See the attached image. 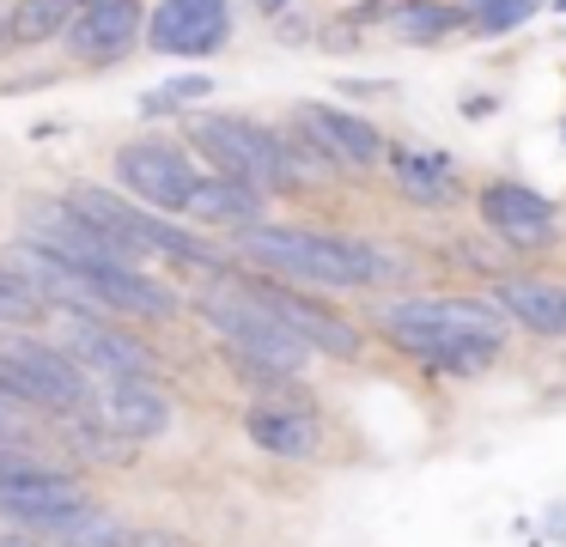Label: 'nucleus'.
<instances>
[{"label":"nucleus","mask_w":566,"mask_h":547,"mask_svg":"<svg viewBox=\"0 0 566 547\" xmlns=\"http://www.w3.org/2000/svg\"><path fill=\"white\" fill-rule=\"evenodd\" d=\"M62 340H67V359L80 371H98V377H159V359L153 347H140L128 328H111L104 316L92 311H67L62 316Z\"/></svg>","instance_id":"8"},{"label":"nucleus","mask_w":566,"mask_h":547,"mask_svg":"<svg viewBox=\"0 0 566 547\" xmlns=\"http://www.w3.org/2000/svg\"><path fill=\"white\" fill-rule=\"evenodd\" d=\"M196 177L201 170L189 165V152L171 140H128L123 152H116V182H123V194L140 207H153V213H184Z\"/></svg>","instance_id":"6"},{"label":"nucleus","mask_w":566,"mask_h":547,"mask_svg":"<svg viewBox=\"0 0 566 547\" xmlns=\"http://www.w3.org/2000/svg\"><path fill=\"white\" fill-rule=\"evenodd\" d=\"M536 7H542V0H475V31H488V36L517 31Z\"/></svg>","instance_id":"22"},{"label":"nucleus","mask_w":566,"mask_h":547,"mask_svg":"<svg viewBox=\"0 0 566 547\" xmlns=\"http://www.w3.org/2000/svg\"><path fill=\"white\" fill-rule=\"evenodd\" d=\"M74 12H80L74 0H19L7 12V31H13V43H50L74 24Z\"/></svg>","instance_id":"20"},{"label":"nucleus","mask_w":566,"mask_h":547,"mask_svg":"<svg viewBox=\"0 0 566 547\" xmlns=\"http://www.w3.org/2000/svg\"><path fill=\"white\" fill-rule=\"evenodd\" d=\"M262 207H269V194L250 189V182H238V177H196V189H189L184 213L208 219V225L244 231V225H256V219H262Z\"/></svg>","instance_id":"17"},{"label":"nucleus","mask_w":566,"mask_h":547,"mask_svg":"<svg viewBox=\"0 0 566 547\" xmlns=\"http://www.w3.org/2000/svg\"><path fill=\"white\" fill-rule=\"evenodd\" d=\"M542 523H548V535H554V541H566V498H554V505H548V517H542Z\"/></svg>","instance_id":"27"},{"label":"nucleus","mask_w":566,"mask_h":547,"mask_svg":"<svg viewBox=\"0 0 566 547\" xmlns=\"http://www.w3.org/2000/svg\"><path fill=\"white\" fill-rule=\"evenodd\" d=\"M286 7V0H262V12H281Z\"/></svg>","instance_id":"28"},{"label":"nucleus","mask_w":566,"mask_h":547,"mask_svg":"<svg viewBox=\"0 0 566 547\" xmlns=\"http://www.w3.org/2000/svg\"><path fill=\"white\" fill-rule=\"evenodd\" d=\"M140 31L159 55H213L232 36V12L226 0H159Z\"/></svg>","instance_id":"9"},{"label":"nucleus","mask_w":566,"mask_h":547,"mask_svg":"<svg viewBox=\"0 0 566 547\" xmlns=\"http://www.w3.org/2000/svg\"><path fill=\"white\" fill-rule=\"evenodd\" d=\"M213 80H201V73H184V80H171L165 92H147L140 97V109H177V104H196V97H208Z\"/></svg>","instance_id":"23"},{"label":"nucleus","mask_w":566,"mask_h":547,"mask_svg":"<svg viewBox=\"0 0 566 547\" xmlns=\"http://www.w3.org/2000/svg\"><path fill=\"white\" fill-rule=\"evenodd\" d=\"M0 438H13V444H31V438H25V401L0 396Z\"/></svg>","instance_id":"25"},{"label":"nucleus","mask_w":566,"mask_h":547,"mask_svg":"<svg viewBox=\"0 0 566 547\" xmlns=\"http://www.w3.org/2000/svg\"><path fill=\"white\" fill-rule=\"evenodd\" d=\"M384 158H390V170H396V189H402L415 207H451L457 182H451V165H444V158L408 152V146H396V152L384 146Z\"/></svg>","instance_id":"18"},{"label":"nucleus","mask_w":566,"mask_h":547,"mask_svg":"<svg viewBox=\"0 0 566 547\" xmlns=\"http://www.w3.org/2000/svg\"><path fill=\"white\" fill-rule=\"evenodd\" d=\"M262 304H269L274 316H281L286 328H293L298 340H305L311 353H329V359H354L366 340H359V328L347 323V316L323 311L317 298H305V292H286V286H256Z\"/></svg>","instance_id":"13"},{"label":"nucleus","mask_w":566,"mask_h":547,"mask_svg":"<svg viewBox=\"0 0 566 547\" xmlns=\"http://www.w3.org/2000/svg\"><path fill=\"white\" fill-rule=\"evenodd\" d=\"M493 304H500L505 316H517L530 335H554V340L566 335V286L560 280H536V274L500 280V286H493Z\"/></svg>","instance_id":"16"},{"label":"nucleus","mask_w":566,"mask_h":547,"mask_svg":"<svg viewBox=\"0 0 566 547\" xmlns=\"http://www.w3.org/2000/svg\"><path fill=\"white\" fill-rule=\"evenodd\" d=\"M0 547H50V541L31 535V529H0Z\"/></svg>","instance_id":"26"},{"label":"nucleus","mask_w":566,"mask_h":547,"mask_svg":"<svg viewBox=\"0 0 566 547\" xmlns=\"http://www.w3.org/2000/svg\"><path fill=\"white\" fill-rule=\"evenodd\" d=\"M201 316H208V328L226 335V347L274 365L281 377H293L298 365L311 359V347L269 311V304H262L256 286H213V292H201Z\"/></svg>","instance_id":"3"},{"label":"nucleus","mask_w":566,"mask_h":547,"mask_svg":"<svg viewBox=\"0 0 566 547\" xmlns=\"http://www.w3.org/2000/svg\"><path fill=\"white\" fill-rule=\"evenodd\" d=\"M86 401H98V425L116 438H165L171 432V401L159 396L153 377H104V389Z\"/></svg>","instance_id":"12"},{"label":"nucleus","mask_w":566,"mask_h":547,"mask_svg":"<svg viewBox=\"0 0 566 547\" xmlns=\"http://www.w3.org/2000/svg\"><path fill=\"white\" fill-rule=\"evenodd\" d=\"M0 396L25 401L38 413H80L92 383L62 347H50L38 335H7L0 340Z\"/></svg>","instance_id":"4"},{"label":"nucleus","mask_w":566,"mask_h":547,"mask_svg":"<svg viewBox=\"0 0 566 547\" xmlns=\"http://www.w3.org/2000/svg\"><path fill=\"white\" fill-rule=\"evenodd\" d=\"M481 219H488V231L500 243H512V250H548L554 238H560V213H554L548 194L524 189V182H488L481 189Z\"/></svg>","instance_id":"11"},{"label":"nucleus","mask_w":566,"mask_h":547,"mask_svg":"<svg viewBox=\"0 0 566 547\" xmlns=\"http://www.w3.org/2000/svg\"><path fill=\"white\" fill-rule=\"evenodd\" d=\"M378 328L415 359H444L457 347H475V340H505V311L493 298H402L384 304Z\"/></svg>","instance_id":"2"},{"label":"nucleus","mask_w":566,"mask_h":547,"mask_svg":"<svg viewBox=\"0 0 566 547\" xmlns=\"http://www.w3.org/2000/svg\"><path fill=\"white\" fill-rule=\"evenodd\" d=\"M457 24H463V12L439 7V0H402V7H390V31L402 43H444Z\"/></svg>","instance_id":"19"},{"label":"nucleus","mask_w":566,"mask_h":547,"mask_svg":"<svg viewBox=\"0 0 566 547\" xmlns=\"http://www.w3.org/2000/svg\"><path fill=\"white\" fill-rule=\"evenodd\" d=\"M116 547H201V541L165 529V523H135V529H116Z\"/></svg>","instance_id":"24"},{"label":"nucleus","mask_w":566,"mask_h":547,"mask_svg":"<svg viewBox=\"0 0 566 547\" xmlns=\"http://www.w3.org/2000/svg\"><path fill=\"white\" fill-rule=\"evenodd\" d=\"M55 304L43 298L31 280H19L13 267H0V328H31V323H43Z\"/></svg>","instance_id":"21"},{"label":"nucleus","mask_w":566,"mask_h":547,"mask_svg":"<svg viewBox=\"0 0 566 547\" xmlns=\"http://www.w3.org/2000/svg\"><path fill=\"white\" fill-rule=\"evenodd\" d=\"M189 146H196L220 177H238L262 194L286 189L274 128H256V122H244V116H189Z\"/></svg>","instance_id":"5"},{"label":"nucleus","mask_w":566,"mask_h":547,"mask_svg":"<svg viewBox=\"0 0 566 547\" xmlns=\"http://www.w3.org/2000/svg\"><path fill=\"white\" fill-rule=\"evenodd\" d=\"M298 128L323 146L342 170H371L384 158V134L371 128L366 116L354 109H335V104H298Z\"/></svg>","instance_id":"14"},{"label":"nucleus","mask_w":566,"mask_h":547,"mask_svg":"<svg viewBox=\"0 0 566 547\" xmlns=\"http://www.w3.org/2000/svg\"><path fill=\"white\" fill-rule=\"evenodd\" d=\"M238 250L256 267L298 280L317 292H354V286H396L408 274V262L384 243H359V238H335V231H305V225H256L238 231Z\"/></svg>","instance_id":"1"},{"label":"nucleus","mask_w":566,"mask_h":547,"mask_svg":"<svg viewBox=\"0 0 566 547\" xmlns=\"http://www.w3.org/2000/svg\"><path fill=\"white\" fill-rule=\"evenodd\" d=\"M140 24H147L140 0H92V7L74 12L62 43H67V55L86 61V67H111V61H123L128 49L140 43Z\"/></svg>","instance_id":"10"},{"label":"nucleus","mask_w":566,"mask_h":547,"mask_svg":"<svg viewBox=\"0 0 566 547\" xmlns=\"http://www.w3.org/2000/svg\"><path fill=\"white\" fill-rule=\"evenodd\" d=\"M80 511H92V493L62 469H31L0 481V517H13L31 535H62Z\"/></svg>","instance_id":"7"},{"label":"nucleus","mask_w":566,"mask_h":547,"mask_svg":"<svg viewBox=\"0 0 566 547\" xmlns=\"http://www.w3.org/2000/svg\"><path fill=\"white\" fill-rule=\"evenodd\" d=\"M7 36H13V31H7V12H0V43H7Z\"/></svg>","instance_id":"29"},{"label":"nucleus","mask_w":566,"mask_h":547,"mask_svg":"<svg viewBox=\"0 0 566 547\" xmlns=\"http://www.w3.org/2000/svg\"><path fill=\"white\" fill-rule=\"evenodd\" d=\"M244 432L256 450H269V456H286V462H305L323 450V432L317 420H311L305 408H274V401H256V408L244 413Z\"/></svg>","instance_id":"15"}]
</instances>
